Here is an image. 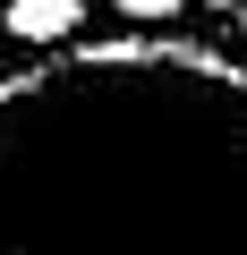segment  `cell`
<instances>
[{"instance_id": "6da1fadb", "label": "cell", "mask_w": 247, "mask_h": 255, "mask_svg": "<svg viewBox=\"0 0 247 255\" xmlns=\"http://www.w3.org/2000/svg\"><path fill=\"white\" fill-rule=\"evenodd\" d=\"M77 0H9V26L0 34H26V43H60V34H77Z\"/></svg>"}, {"instance_id": "7a4b0ae2", "label": "cell", "mask_w": 247, "mask_h": 255, "mask_svg": "<svg viewBox=\"0 0 247 255\" xmlns=\"http://www.w3.org/2000/svg\"><path fill=\"white\" fill-rule=\"evenodd\" d=\"M119 9H128V17H171L179 0H119Z\"/></svg>"}, {"instance_id": "3957f363", "label": "cell", "mask_w": 247, "mask_h": 255, "mask_svg": "<svg viewBox=\"0 0 247 255\" xmlns=\"http://www.w3.org/2000/svg\"><path fill=\"white\" fill-rule=\"evenodd\" d=\"M205 9H239V0H205Z\"/></svg>"}]
</instances>
